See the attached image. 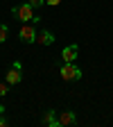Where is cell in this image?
<instances>
[{
    "mask_svg": "<svg viewBox=\"0 0 113 127\" xmlns=\"http://www.w3.org/2000/svg\"><path fill=\"white\" fill-rule=\"evenodd\" d=\"M59 75H61V79H66V82H72V79H79V77H82V70H79L72 61H63Z\"/></svg>",
    "mask_w": 113,
    "mask_h": 127,
    "instance_id": "6da1fadb",
    "label": "cell"
},
{
    "mask_svg": "<svg viewBox=\"0 0 113 127\" xmlns=\"http://www.w3.org/2000/svg\"><path fill=\"white\" fill-rule=\"evenodd\" d=\"M11 14H14L18 21H34V18H36V16H34V7H32L29 2H25V5H21V7H14Z\"/></svg>",
    "mask_w": 113,
    "mask_h": 127,
    "instance_id": "7a4b0ae2",
    "label": "cell"
},
{
    "mask_svg": "<svg viewBox=\"0 0 113 127\" xmlns=\"http://www.w3.org/2000/svg\"><path fill=\"white\" fill-rule=\"evenodd\" d=\"M36 27L32 25V23H25L23 27H21V32H18V36H21V41L23 43H36Z\"/></svg>",
    "mask_w": 113,
    "mask_h": 127,
    "instance_id": "3957f363",
    "label": "cell"
},
{
    "mask_svg": "<svg viewBox=\"0 0 113 127\" xmlns=\"http://www.w3.org/2000/svg\"><path fill=\"white\" fill-rule=\"evenodd\" d=\"M21 79H23V68H18V66H11V68H9V73L5 75V82H7L9 86L18 84Z\"/></svg>",
    "mask_w": 113,
    "mask_h": 127,
    "instance_id": "277c9868",
    "label": "cell"
},
{
    "mask_svg": "<svg viewBox=\"0 0 113 127\" xmlns=\"http://www.w3.org/2000/svg\"><path fill=\"white\" fill-rule=\"evenodd\" d=\"M57 120H59V127H68V125L77 123V114H75V111H59Z\"/></svg>",
    "mask_w": 113,
    "mask_h": 127,
    "instance_id": "5b68a950",
    "label": "cell"
},
{
    "mask_svg": "<svg viewBox=\"0 0 113 127\" xmlns=\"http://www.w3.org/2000/svg\"><path fill=\"white\" fill-rule=\"evenodd\" d=\"M36 43H41V45H52L54 43V34L50 30H41L39 34H36Z\"/></svg>",
    "mask_w": 113,
    "mask_h": 127,
    "instance_id": "8992f818",
    "label": "cell"
},
{
    "mask_svg": "<svg viewBox=\"0 0 113 127\" xmlns=\"http://www.w3.org/2000/svg\"><path fill=\"white\" fill-rule=\"evenodd\" d=\"M77 55H79V48L77 45H66V48H63V52H61V59L63 61H75Z\"/></svg>",
    "mask_w": 113,
    "mask_h": 127,
    "instance_id": "52a82bcc",
    "label": "cell"
},
{
    "mask_svg": "<svg viewBox=\"0 0 113 127\" xmlns=\"http://www.w3.org/2000/svg\"><path fill=\"white\" fill-rule=\"evenodd\" d=\"M43 125H47V127H59L57 111H54V109H47L45 114H43Z\"/></svg>",
    "mask_w": 113,
    "mask_h": 127,
    "instance_id": "ba28073f",
    "label": "cell"
},
{
    "mask_svg": "<svg viewBox=\"0 0 113 127\" xmlns=\"http://www.w3.org/2000/svg\"><path fill=\"white\" fill-rule=\"evenodd\" d=\"M7 36H9V30H7L5 25H0V43L7 41Z\"/></svg>",
    "mask_w": 113,
    "mask_h": 127,
    "instance_id": "9c48e42d",
    "label": "cell"
},
{
    "mask_svg": "<svg viewBox=\"0 0 113 127\" xmlns=\"http://www.w3.org/2000/svg\"><path fill=\"white\" fill-rule=\"evenodd\" d=\"M9 93V84L7 82H0V95H7Z\"/></svg>",
    "mask_w": 113,
    "mask_h": 127,
    "instance_id": "30bf717a",
    "label": "cell"
},
{
    "mask_svg": "<svg viewBox=\"0 0 113 127\" xmlns=\"http://www.w3.org/2000/svg\"><path fill=\"white\" fill-rule=\"evenodd\" d=\"M27 2H29L32 7H41V5H45V0H27Z\"/></svg>",
    "mask_w": 113,
    "mask_h": 127,
    "instance_id": "8fae6325",
    "label": "cell"
},
{
    "mask_svg": "<svg viewBox=\"0 0 113 127\" xmlns=\"http://www.w3.org/2000/svg\"><path fill=\"white\" fill-rule=\"evenodd\" d=\"M61 2V0H45V5H50V7H57Z\"/></svg>",
    "mask_w": 113,
    "mask_h": 127,
    "instance_id": "7c38bea8",
    "label": "cell"
},
{
    "mask_svg": "<svg viewBox=\"0 0 113 127\" xmlns=\"http://www.w3.org/2000/svg\"><path fill=\"white\" fill-rule=\"evenodd\" d=\"M5 125H7V120H5V118H0V127H5Z\"/></svg>",
    "mask_w": 113,
    "mask_h": 127,
    "instance_id": "4fadbf2b",
    "label": "cell"
}]
</instances>
